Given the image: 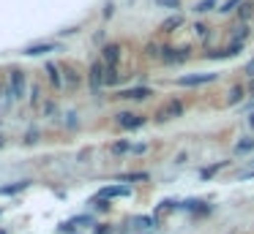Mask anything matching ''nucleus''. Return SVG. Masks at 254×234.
<instances>
[{
  "instance_id": "obj_2",
  "label": "nucleus",
  "mask_w": 254,
  "mask_h": 234,
  "mask_svg": "<svg viewBox=\"0 0 254 234\" xmlns=\"http://www.w3.org/2000/svg\"><path fill=\"white\" fill-rule=\"evenodd\" d=\"M159 60H164L167 65H181V63H186L189 60V47H161V58Z\"/></svg>"
},
{
  "instance_id": "obj_33",
  "label": "nucleus",
  "mask_w": 254,
  "mask_h": 234,
  "mask_svg": "<svg viewBox=\"0 0 254 234\" xmlns=\"http://www.w3.org/2000/svg\"><path fill=\"white\" fill-rule=\"evenodd\" d=\"M93 234H112V229L107 226V223H96V229H93Z\"/></svg>"
},
{
  "instance_id": "obj_10",
  "label": "nucleus",
  "mask_w": 254,
  "mask_h": 234,
  "mask_svg": "<svg viewBox=\"0 0 254 234\" xmlns=\"http://www.w3.org/2000/svg\"><path fill=\"white\" fill-rule=\"evenodd\" d=\"M178 210H186V212H194V215H205L211 212V207L200 199H186V202H178Z\"/></svg>"
},
{
  "instance_id": "obj_13",
  "label": "nucleus",
  "mask_w": 254,
  "mask_h": 234,
  "mask_svg": "<svg viewBox=\"0 0 254 234\" xmlns=\"http://www.w3.org/2000/svg\"><path fill=\"white\" fill-rule=\"evenodd\" d=\"M30 182L28 180H19V182H11V185H0V196H14V193H22Z\"/></svg>"
},
{
  "instance_id": "obj_3",
  "label": "nucleus",
  "mask_w": 254,
  "mask_h": 234,
  "mask_svg": "<svg viewBox=\"0 0 254 234\" xmlns=\"http://www.w3.org/2000/svg\"><path fill=\"white\" fill-rule=\"evenodd\" d=\"M148 123L142 115H134V112H120L118 115V125L120 128H126V131H137V128H142V125Z\"/></svg>"
},
{
  "instance_id": "obj_6",
  "label": "nucleus",
  "mask_w": 254,
  "mask_h": 234,
  "mask_svg": "<svg viewBox=\"0 0 254 234\" xmlns=\"http://www.w3.org/2000/svg\"><path fill=\"white\" fill-rule=\"evenodd\" d=\"M123 196H131V188L129 185H104L99 191V199H123Z\"/></svg>"
},
{
  "instance_id": "obj_8",
  "label": "nucleus",
  "mask_w": 254,
  "mask_h": 234,
  "mask_svg": "<svg viewBox=\"0 0 254 234\" xmlns=\"http://www.w3.org/2000/svg\"><path fill=\"white\" fill-rule=\"evenodd\" d=\"M153 95V90L150 88H129V90H120L118 93V98H123V101H145V98H150Z\"/></svg>"
},
{
  "instance_id": "obj_23",
  "label": "nucleus",
  "mask_w": 254,
  "mask_h": 234,
  "mask_svg": "<svg viewBox=\"0 0 254 234\" xmlns=\"http://www.w3.org/2000/svg\"><path fill=\"white\" fill-rule=\"evenodd\" d=\"M71 223L74 226H93V215H77V218H71Z\"/></svg>"
},
{
  "instance_id": "obj_41",
  "label": "nucleus",
  "mask_w": 254,
  "mask_h": 234,
  "mask_svg": "<svg viewBox=\"0 0 254 234\" xmlns=\"http://www.w3.org/2000/svg\"><path fill=\"white\" fill-rule=\"evenodd\" d=\"M3 145H6V142H3V136H0V150H3Z\"/></svg>"
},
{
  "instance_id": "obj_15",
  "label": "nucleus",
  "mask_w": 254,
  "mask_h": 234,
  "mask_svg": "<svg viewBox=\"0 0 254 234\" xmlns=\"http://www.w3.org/2000/svg\"><path fill=\"white\" fill-rule=\"evenodd\" d=\"M131 226H134V229H145V232H148V229L156 226V221L150 215H134V218H131Z\"/></svg>"
},
{
  "instance_id": "obj_40",
  "label": "nucleus",
  "mask_w": 254,
  "mask_h": 234,
  "mask_svg": "<svg viewBox=\"0 0 254 234\" xmlns=\"http://www.w3.org/2000/svg\"><path fill=\"white\" fill-rule=\"evenodd\" d=\"M249 125H252V128H254V115H252V117H249Z\"/></svg>"
},
{
  "instance_id": "obj_5",
  "label": "nucleus",
  "mask_w": 254,
  "mask_h": 234,
  "mask_svg": "<svg viewBox=\"0 0 254 234\" xmlns=\"http://www.w3.org/2000/svg\"><path fill=\"white\" fill-rule=\"evenodd\" d=\"M104 68H107V65L101 63V60H96V63L90 65L88 82H90V90H93V93H99V90L104 88Z\"/></svg>"
},
{
  "instance_id": "obj_35",
  "label": "nucleus",
  "mask_w": 254,
  "mask_h": 234,
  "mask_svg": "<svg viewBox=\"0 0 254 234\" xmlns=\"http://www.w3.org/2000/svg\"><path fill=\"white\" fill-rule=\"evenodd\" d=\"M246 76H249V79H254V58L246 63Z\"/></svg>"
},
{
  "instance_id": "obj_30",
  "label": "nucleus",
  "mask_w": 254,
  "mask_h": 234,
  "mask_svg": "<svg viewBox=\"0 0 254 234\" xmlns=\"http://www.w3.org/2000/svg\"><path fill=\"white\" fill-rule=\"evenodd\" d=\"M159 210H161V212H170V210H178V202H172V199H164V202H161V205H159Z\"/></svg>"
},
{
  "instance_id": "obj_38",
  "label": "nucleus",
  "mask_w": 254,
  "mask_h": 234,
  "mask_svg": "<svg viewBox=\"0 0 254 234\" xmlns=\"http://www.w3.org/2000/svg\"><path fill=\"white\" fill-rule=\"evenodd\" d=\"M249 93L254 95V79H252V82H249Z\"/></svg>"
},
{
  "instance_id": "obj_1",
  "label": "nucleus",
  "mask_w": 254,
  "mask_h": 234,
  "mask_svg": "<svg viewBox=\"0 0 254 234\" xmlns=\"http://www.w3.org/2000/svg\"><path fill=\"white\" fill-rule=\"evenodd\" d=\"M183 112H186V104L181 98H170L164 106L159 109V115H156V120L159 123H164V120H175V117H183Z\"/></svg>"
},
{
  "instance_id": "obj_31",
  "label": "nucleus",
  "mask_w": 254,
  "mask_h": 234,
  "mask_svg": "<svg viewBox=\"0 0 254 234\" xmlns=\"http://www.w3.org/2000/svg\"><path fill=\"white\" fill-rule=\"evenodd\" d=\"M148 58H161V47H159V44H148Z\"/></svg>"
},
{
  "instance_id": "obj_36",
  "label": "nucleus",
  "mask_w": 254,
  "mask_h": 234,
  "mask_svg": "<svg viewBox=\"0 0 254 234\" xmlns=\"http://www.w3.org/2000/svg\"><path fill=\"white\" fill-rule=\"evenodd\" d=\"M112 14H115V6H112V3H107V6H104V17L109 19V17H112Z\"/></svg>"
},
{
  "instance_id": "obj_11",
  "label": "nucleus",
  "mask_w": 254,
  "mask_h": 234,
  "mask_svg": "<svg viewBox=\"0 0 254 234\" xmlns=\"http://www.w3.org/2000/svg\"><path fill=\"white\" fill-rule=\"evenodd\" d=\"M22 95H25V74L11 71V98H22Z\"/></svg>"
},
{
  "instance_id": "obj_17",
  "label": "nucleus",
  "mask_w": 254,
  "mask_h": 234,
  "mask_svg": "<svg viewBox=\"0 0 254 234\" xmlns=\"http://www.w3.org/2000/svg\"><path fill=\"white\" fill-rule=\"evenodd\" d=\"M230 164V161H219V164H213V166H205V169H200V180H211L213 175L219 169H224V166Z\"/></svg>"
},
{
  "instance_id": "obj_24",
  "label": "nucleus",
  "mask_w": 254,
  "mask_h": 234,
  "mask_svg": "<svg viewBox=\"0 0 254 234\" xmlns=\"http://www.w3.org/2000/svg\"><path fill=\"white\" fill-rule=\"evenodd\" d=\"M241 3H243V0H224V3H221V8H216V11H219V14H230L232 8L241 6Z\"/></svg>"
},
{
  "instance_id": "obj_42",
  "label": "nucleus",
  "mask_w": 254,
  "mask_h": 234,
  "mask_svg": "<svg viewBox=\"0 0 254 234\" xmlns=\"http://www.w3.org/2000/svg\"><path fill=\"white\" fill-rule=\"evenodd\" d=\"M0 234H6V232H3V229H0Z\"/></svg>"
},
{
  "instance_id": "obj_19",
  "label": "nucleus",
  "mask_w": 254,
  "mask_h": 234,
  "mask_svg": "<svg viewBox=\"0 0 254 234\" xmlns=\"http://www.w3.org/2000/svg\"><path fill=\"white\" fill-rule=\"evenodd\" d=\"M118 82H120L118 68H109V65H107V68H104V85H109V88H112V85H118Z\"/></svg>"
},
{
  "instance_id": "obj_34",
  "label": "nucleus",
  "mask_w": 254,
  "mask_h": 234,
  "mask_svg": "<svg viewBox=\"0 0 254 234\" xmlns=\"http://www.w3.org/2000/svg\"><path fill=\"white\" fill-rule=\"evenodd\" d=\"M194 33H197V35H200V38H205V35H208V25H202V22H197V25H194Z\"/></svg>"
},
{
  "instance_id": "obj_12",
  "label": "nucleus",
  "mask_w": 254,
  "mask_h": 234,
  "mask_svg": "<svg viewBox=\"0 0 254 234\" xmlns=\"http://www.w3.org/2000/svg\"><path fill=\"white\" fill-rule=\"evenodd\" d=\"M183 14H172V17H167L164 22H161V30H164V33H175L178 28H183Z\"/></svg>"
},
{
  "instance_id": "obj_7",
  "label": "nucleus",
  "mask_w": 254,
  "mask_h": 234,
  "mask_svg": "<svg viewBox=\"0 0 254 234\" xmlns=\"http://www.w3.org/2000/svg\"><path fill=\"white\" fill-rule=\"evenodd\" d=\"M118 60H120V44H107L101 49V63L109 65V68H118Z\"/></svg>"
},
{
  "instance_id": "obj_25",
  "label": "nucleus",
  "mask_w": 254,
  "mask_h": 234,
  "mask_svg": "<svg viewBox=\"0 0 254 234\" xmlns=\"http://www.w3.org/2000/svg\"><path fill=\"white\" fill-rule=\"evenodd\" d=\"M112 152H115V155H123V152H131V142H115V145H112Z\"/></svg>"
},
{
  "instance_id": "obj_27",
  "label": "nucleus",
  "mask_w": 254,
  "mask_h": 234,
  "mask_svg": "<svg viewBox=\"0 0 254 234\" xmlns=\"http://www.w3.org/2000/svg\"><path fill=\"white\" fill-rule=\"evenodd\" d=\"M156 6H161V8H172V11L178 14V8H181V0H156Z\"/></svg>"
},
{
  "instance_id": "obj_39",
  "label": "nucleus",
  "mask_w": 254,
  "mask_h": 234,
  "mask_svg": "<svg viewBox=\"0 0 254 234\" xmlns=\"http://www.w3.org/2000/svg\"><path fill=\"white\" fill-rule=\"evenodd\" d=\"M249 112H254V95H252V101H249Z\"/></svg>"
},
{
  "instance_id": "obj_26",
  "label": "nucleus",
  "mask_w": 254,
  "mask_h": 234,
  "mask_svg": "<svg viewBox=\"0 0 254 234\" xmlns=\"http://www.w3.org/2000/svg\"><path fill=\"white\" fill-rule=\"evenodd\" d=\"M252 150H254V142L252 139H241L235 145V152H252Z\"/></svg>"
},
{
  "instance_id": "obj_32",
  "label": "nucleus",
  "mask_w": 254,
  "mask_h": 234,
  "mask_svg": "<svg viewBox=\"0 0 254 234\" xmlns=\"http://www.w3.org/2000/svg\"><path fill=\"white\" fill-rule=\"evenodd\" d=\"M36 142H38V131H28V136H25V145H36Z\"/></svg>"
},
{
  "instance_id": "obj_4",
  "label": "nucleus",
  "mask_w": 254,
  "mask_h": 234,
  "mask_svg": "<svg viewBox=\"0 0 254 234\" xmlns=\"http://www.w3.org/2000/svg\"><path fill=\"white\" fill-rule=\"evenodd\" d=\"M216 79V74H186V76H178V85L181 88H200V85H208Z\"/></svg>"
},
{
  "instance_id": "obj_37",
  "label": "nucleus",
  "mask_w": 254,
  "mask_h": 234,
  "mask_svg": "<svg viewBox=\"0 0 254 234\" xmlns=\"http://www.w3.org/2000/svg\"><path fill=\"white\" fill-rule=\"evenodd\" d=\"M148 150V145H131V152H145Z\"/></svg>"
},
{
  "instance_id": "obj_20",
  "label": "nucleus",
  "mask_w": 254,
  "mask_h": 234,
  "mask_svg": "<svg viewBox=\"0 0 254 234\" xmlns=\"http://www.w3.org/2000/svg\"><path fill=\"white\" fill-rule=\"evenodd\" d=\"M246 35H249V28L241 22L235 30H232V44H243V41H246Z\"/></svg>"
},
{
  "instance_id": "obj_16",
  "label": "nucleus",
  "mask_w": 254,
  "mask_h": 234,
  "mask_svg": "<svg viewBox=\"0 0 254 234\" xmlns=\"http://www.w3.org/2000/svg\"><path fill=\"white\" fill-rule=\"evenodd\" d=\"M243 93H246V90H243L241 85H232L230 93H227V104H230V106H238V104L243 101Z\"/></svg>"
},
{
  "instance_id": "obj_28",
  "label": "nucleus",
  "mask_w": 254,
  "mask_h": 234,
  "mask_svg": "<svg viewBox=\"0 0 254 234\" xmlns=\"http://www.w3.org/2000/svg\"><path fill=\"white\" fill-rule=\"evenodd\" d=\"M74 232H77V226H74L71 221H66V223H60V226H58V234H74Z\"/></svg>"
},
{
  "instance_id": "obj_29",
  "label": "nucleus",
  "mask_w": 254,
  "mask_h": 234,
  "mask_svg": "<svg viewBox=\"0 0 254 234\" xmlns=\"http://www.w3.org/2000/svg\"><path fill=\"white\" fill-rule=\"evenodd\" d=\"M93 207H96L99 212H107V210H109V202H107V199H99V196H96V199H93Z\"/></svg>"
},
{
  "instance_id": "obj_14",
  "label": "nucleus",
  "mask_w": 254,
  "mask_h": 234,
  "mask_svg": "<svg viewBox=\"0 0 254 234\" xmlns=\"http://www.w3.org/2000/svg\"><path fill=\"white\" fill-rule=\"evenodd\" d=\"M44 68H47V74H49V82H52V88H63V76H60V68L55 63H47L44 65Z\"/></svg>"
},
{
  "instance_id": "obj_18",
  "label": "nucleus",
  "mask_w": 254,
  "mask_h": 234,
  "mask_svg": "<svg viewBox=\"0 0 254 234\" xmlns=\"http://www.w3.org/2000/svg\"><path fill=\"white\" fill-rule=\"evenodd\" d=\"M238 17H241L243 25H246L249 19L254 17V3H252V0H243V3H241V11H238Z\"/></svg>"
},
{
  "instance_id": "obj_21",
  "label": "nucleus",
  "mask_w": 254,
  "mask_h": 234,
  "mask_svg": "<svg viewBox=\"0 0 254 234\" xmlns=\"http://www.w3.org/2000/svg\"><path fill=\"white\" fill-rule=\"evenodd\" d=\"M216 6H219V0H200V3L194 6V11L197 14H205V11H213Z\"/></svg>"
},
{
  "instance_id": "obj_22",
  "label": "nucleus",
  "mask_w": 254,
  "mask_h": 234,
  "mask_svg": "<svg viewBox=\"0 0 254 234\" xmlns=\"http://www.w3.org/2000/svg\"><path fill=\"white\" fill-rule=\"evenodd\" d=\"M137 180H148V172H131V175H120V182H137Z\"/></svg>"
},
{
  "instance_id": "obj_9",
  "label": "nucleus",
  "mask_w": 254,
  "mask_h": 234,
  "mask_svg": "<svg viewBox=\"0 0 254 234\" xmlns=\"http://www.w3.org/2000/svg\"><path fill=\"white\" fill-rule=\"evenodd\" d=\"M60 44L58 41H44V44H33V47H28L22 55H28V58H38V55H47V52H58Z\"/></svg>"
}]
</instances>
